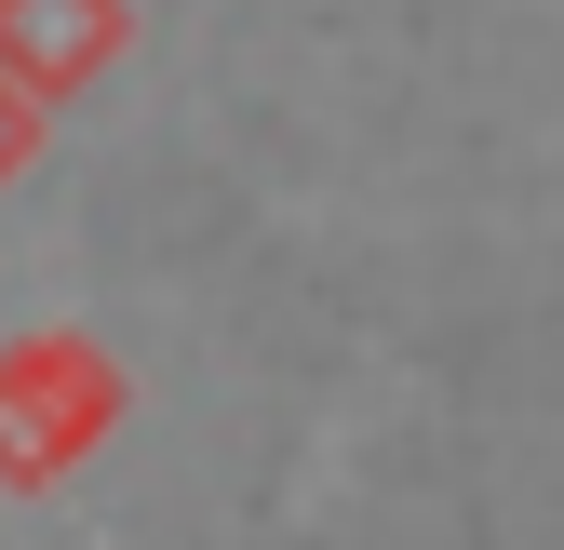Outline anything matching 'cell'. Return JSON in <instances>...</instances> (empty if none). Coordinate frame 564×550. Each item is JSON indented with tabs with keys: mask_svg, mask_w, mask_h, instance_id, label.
Returning a JSON list of instances; mask_svg holds the SVG:
<instances>
[{
	"mask_svg": "<svg viewBox=\"0 0 564 550\" xmlns=\"http://www.w3.org/2000/svg\"><path fill=\"white\" fill-rule=\"evenodd\" d=\"M121 363L95 336H14L0 350V484H54L121 430Z\"/></svg>",
	"mask_w": 564,
	"mask_h": 550,
	"instance_id": "6da1fadb",
	"label": "cell"
},
{
	"mask_svg": "<svg viewBox=\"0 0 564 550\" xmlns=\"http://www.w3.org/2000/svg\"><path fill=\"white\" fill-rule=\"evenodd\" d=\"M121 41H134L121 0H0V81H14L41 121L67 95H95L108 67H121Z\"/></svg>",
	"mask_w": 564,
	"mask_h": 550,
	"instance_id": "7a4b0ae2",
	"label": "cell"
},
{
	"mask_svg": "<svg viewBox=\"0 0 564 550\" xmlns=\"http://www.w3.org/2000/svg\"><path fill=\"white\" fill-rule=\"evenodd\" d=\"M28 162H41V108H28V95H14V81H0V188H14V175H28Z\"/></svg>",
	"mask_w": 564,
	"mask_h": 550,
	"instance_id": "3957f363",
	"label": "cell"
}]
</instances>
